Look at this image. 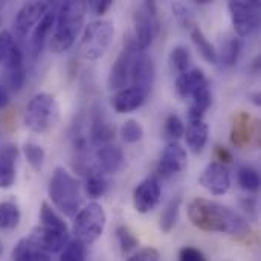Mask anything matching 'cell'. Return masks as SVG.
Returning <instances> with one entry per match:
<instances>
[{
  "label": "cell",
  "mask_w": 261,
  "mask_h": 261,
  "mask_svg": "<svg viewBox=\"0 0 261 261\" xmlns=\"http://www.w3.org/2000/svg\"><path fill=\"white\" fill-rule=\"evenodd\" d=\"M115 35V26L110 20H95L89 23L83 32L78 44V54L81 58L93 61L101 58L112 44Z\"/></svg>",
  "instance_id": "5b68a950"
},
{
  "label": "cell",
  "mask_w": 261,
  "mask_h": 261,
  "mask_svg": "<svg viewBox=\"0 0 261 261\" xmlns=\"http://www.w3.org/2000/svg\"><path fill=\"white\" fill-rule=\"evenodd\" d=\"M0 66H3L6 72L23 67V52L9 31L0 32Z\"/></svg>",
  "instance_id": "9a60e30c"
},
{
  "label": "cell",
  "mask_w": 261,
  "mask_h": 261,
  "mask_svg": "<svg viewBox=\"0 0 261 261\" xmlns=\"http://www.w3.org/2000/svg\"><path fill=\"white\" fill-rule=\"evenodd\" d=\"M121 136L127 144H136L144 138V127L136 119H128L121 127Z\"/></svg>",
  "instance_id": "8d00e7d4"
},
{
  "label": "cell",
  "mask_w": 261,
  "mask_h": 261,
  "mask_svg": "<svg viewBox=\"0 0 261 261\" xmlns=\"http://www.w3.org/2000/svg\"><path fill=\"white\" fill-rule=\"evenodd\" d=\"M21 219L20 208L15 202L8 200L0 203V229H14Z\"/></svg>",
  "instance_id": "f546056e"
},
{
  "label": "cell",
  "mask_w": 261,
  "mask_h": 261,
  "mask_svg": "<svg viewBox=\"0 0 261 261\" xmlns=\"http://www.w3.org/2000/svg\"><path fill=\"white\" fill-rule=\"evenodd\" d=\"M242 47L243 43L240 38H229L225 41V44L222 46V52L219 54V61L222 63V66L225 67H232L236 66V63L239 61V57L242 54Z\"/></svg>",
  "instance_id": "4dcf8cb0"
},
{
  "label": "cell",
  "mask_w": 261,
  "mask_h": 261,
  "mask_svg": "<svg viewBox=\"0 0 261 261\" xmlns=\"http://www.w3.org/2000/svg\"><path fill=\"white\" fill-rule=\"evenodd\" d=\"M214 153H216V158H217V161H220L219 164H222V165H225V164H231L232 162V153L226 148V147H223V145H216V148H214Z\"/></svg>",
  "instance_id": "ee69618b"
},
{
  "label": "cell",
  "mask_w": 261,
  "mask_h": 261,
  "mask_svg": "<svg viewBox=\"0 0 261 261\" xmlns=\"http://www.w3.org/2000/svg\"><path fill=\"white\" fill-rule=\"evenodd\" d=\"M180 205H182V199L180 197H176L173 199L164 210V213L161 214V219H159V229L164 232V234H170L177 220H179V216H180Z\"/></svg>",
  "instance_id": "83f0119b"
},
{
  "label": "cell",
  "mask_w": 261,
  "mask_h": 261,
  "mask_svg": "<svg viewBox=\"0 0 261 261\" xmlns=\"http://www.w3.org/2000/svg\"><path fill=\"white\" fill-rule=\"evenodd\" d=\"M106 223L107 216L104 208L99 203L93 202L89 203L86 208L80 210V213L76 214L73 223V234L81 243L92 245L102 236Z\"/></svg>",
  "instance_id": "8992f818"
},
{
  "label": "cell",
  "mask_w": 261,
  "mask_h": 261,
  "mask_svg": "<svg viewBox=\"0 0 261 261\" xmlns=\"http://www.w3.org/2000/svg\"><path fill=\"white\" fill-rule=\"evenodd\" d=\"M154 76H156V69L153 60L145 52L136 54L130 69L132 87H138L150 95V90L154 83Z\"/></svg>",
  "instance_id": "5bb4252c"
},
{
  "label": "cell",
  "mask_w": 261,
  "mask_h": 261,
  "mask_svg": "<svg viewBox=\"0 0 261 261\" xmlns=\"http://www.w3.org/2000/svg\"><path fill=\"white\" fill-rule=\"evenodd\" d=\"M251 98H252V102L255 104V106H260V93L258 92H255V93H251Z\"/></svg>",
  "instance_id": "7dc6e473"
},
{
  "label": "cell",
  "mask_w": 261,
  "mask_h": 261,
  "mask_svg": "<svg viewBox=\"0 0 261 261\" xmlns=\"http://www.w3.org/2000/svg\"><path fill=\"white\" fill-rule=\"evenodd\" d=\"M2 252H3V246H2V243H0V255H2Z\"/></svg>",
  "instance_id": "c3c4849f"
},
{
  "label": "cell",
  "mask_w": 261,
  "mask_h": 261,
  "mask_svg": "<svg viewBox=\"0 0 261 261\" xmlns=\"http://www.w3.org/2000/svg\"><path fill=\"white\" fill-rule=\"evenodd\" d=\"M208 80L200 69H191L180 73L176 80V92L180 98H191Z\"/></svg>",
  "instance_id": "7402d4cb"
},
{
  "label": "cell",
  "mask_w": 261,
  "mask_h": 261,
  "mask_svg": "<svg viewBox=\"0 0 261 261\" xmlns=\"http://www.w3.org/2000/svg\"><path fill=\"white\" fill-rule=\"evenodd\" d=\"M60 118V106L57 99L49 93L34 95L24 110L23 124L32 133H46L49 132Z\"/></svg>",
  "instance_id": "277c9868"
},
{
  "label": "cell",
  "mask_w": 261,
  "mask_h": 261,
  "mask_svg": "<svg viewBox=\"0 0 261 261\" xmlns=\"http://www.w3.org/2000/svg\"><path fill=\"white\" fill-rule=\"evenodd\" d=\"M161 200V184L154 176L144 179L133 191V206L138 213L147 214L156 208Z\"/></svg>",
  "instance_id": "7c38bea8"
},
{
  "label": "cell",
  "mask_w": 261,
  "mask_h": 261,
  "mask_svg": "<svg viewBox=\"0 0 261 261\" xmlns=\"http://www.w3.org/2000/svg\"><path fill=\"white\" fill-rule=\"evenodd\" d=\"M115 125L109 121L104 110L99 107L93 109L90 119V141L96 147L109 145L115 139Z\"/></svg>",
  "instance_id": "2e32d148"
},
{
  "label": "cell",
  "mask_w": 261,
  "mask_h": 261,
  "mask_svg": "<svg viewBox=\"0 0 261 261\" xmlns=\"http://www.w3.org/2000/svg\"><path fill=\"white\" fill-rule=\"evenodd\" d=\"M164 132H165V138L170 139V142H177V139H180L184 136V133H185L184 121L174 113L168 115L167 119H165Z\"/></svg>",
  "instance_id": "74e56055"
},
{
  "label": "cell",
  "mask_w": 261,
  "mask_h": 261,
  "mask_svg": "<svg viewBox=\"0 0 261 261\" xmlns=\"http://www.w3.org/2000/svg\"><path fill=\"white\" fill-rule=\"evenodd\" d=\"M0 26H2V15H0Z\"/></svg>",
  "instance_id": "681fc988"
},
{
  "label": "cell",
  "mask_w": 261,
  "mask_h": 261,
  "mask_svg": "<svg viewBox=\"0 0 261 261\" xmlns=\"http://www.w3.org/2000/svg\"><path fill=\"white\" fill-rule=\"evenodd\" d=\"M190 34H191V40H193L196 49L203 57V60L208 61V63H211V64H216L219 61V52H217L216 46L206 38V35L203 34V31L196 24L190 31Z\"/></svg>",
  "instance_id": "4316f807"
},
{
  "label": "cell",
  "mask_w": 261,
  "mask_h": 261,
  "mask_svg": "<svg viewBox=\"0 0 261 261\" xmlns=\"http://www.w3.org/2000/svg\"><path fill=\"white\" fill-rule=\"evenodd\" d=\"M136 54H138V49H136L135 40L128 38L110 69L109 80H107V86L110 90L119 92L125 89L127 83L130 81V69H132V63Z\"/></svg>",
  "instance_id": "9c48e42d"
},
{
  "label": "cell",
  "mask_w": 261,
  "mask_h": 261,
  "mask_svg": "<svg viewBox=\"0 0 261 261\" xmlns=\"http://www.w3.org/2000/svg\"><path fill=\"white\" fill-rule=\"evenodd\" d=\"M228 9L239 37H248L260 26V2L232 0L228 3Z\"/></svg>",
  "instance_id": "ba28073f"
},
{
  "label": "cell",
  "mask_w": 261,
  "mask_h": 261,
  "mask_svg": "<svg viewBox=\"0 0 261 261\" xmlns=\"http://www.w3.org/2000/svg\"><path fill=\"white\" fill-rule=\"evenodd\" d=\"M161 255L154 248H145L138 251L132 258H128V261H159Z\"/></svg>",
  "instance_id": "b9f144b4"
},
{
  "label": "cell",
  "mask_w": 261,
  "mask_h": 261,
  "mask_svg": "<svg viewBox=\"0 0 261 261\" xmlns=\"http://www.w3.org/2000/svg\"><path fill=\"white\" fill-rule=\"evenodd\" d=\"M31 239L37 242L49 254H55V252H61L63 248L69 243V232H60V231H52L38 226L32 231Z\"/></svg>",
  "instance_id": "ffe728a7"
},
{
  "label": "cell",
  "mask_w": 261,
  "mask_h": 261,
  "mask_svg": "<svg viewBox=\"0 0 261 261\" xmlns=\"http://www.w3.org/2000/svg\"><path fill=\"white\" fill-rule=\"evenodd\" d=\"M159 32L158 6L154 2H142L135 12V44L138 52H145Z\"/></svg>",
  "instance_id": "52a82bcc"
},
{
  "label": "cell",
  "mask_w": 261,
  "mask_h": 261,
  "mask_svg": "<svg viewBox=\"0 0 261 261\" xmlns=\"http://www.w3.org/2000/svg\"><path fill=\"white\" fill-rule=\"evenodd\" d=\"M237 180H239V185L242 187V190H245V191L257 193L260 190V174L252 167H248V165L242 167L239 170Z\"/></svg>",
  "instance_id": "836d02e7"
},
{
  "label": "cell",
  "mask_w": 261,
  "mask_h": 261,
  "mask_svg": "<svg viewBox=\"0 0 261 261\" xmlns=\"http://www.w3.org/2000/svg\"><path fill=\"white\" fill-rule=\"evenodd\" d=\"M191 63H193L191 52H190V49L187 46L177 44V46H174L171 49V52H170V64H171L173 70L179 72V75L190 70Z\"/></svg>",
  "instance_id": "1f68e13d"
},
{
  "label": "cell",
  "mask_w": 261,
  "mask_h": 261,
  "mask_svg": "<svg viewBox=\"0 0 261 261\" xmlns=\"http://www.w3.org/2000/svg\"><path fill=\"white\" fill-rule=\"evenodd\" d=\"M50 9V3L47 2H28L24 3L15 18H14V29L17 37L23 38L26 37L34 28L38 24V21L43 18V15Z\"/></svg>",
  "instance_id": "30bf717a"
},
{
  "label": "cell",
  "mask_w": 261,
  "mask_h": 261,
  "mask_svg": "<svg viewBox=\"0 0 261 261\" xmlns=\"http://www.w3.org/2000/svg\"><path fill=\"white\" fill-rule=\"evenodd\" d=\"M9 101H11V92L5 84L0 83V110H3L9 104Z\"/></svg>",
  "instance_id": "bcb514c9"
},
{
  "label": "cell",
  "mask_w": 261,
  "mask_h": 261,
  "mask_svg": "<svg viewBox=\"0 0 261 261\" xmlns=\"http://www.w3.org/2000/svg\"><path fill=\"white\" fill-rule=\"evenodd\" d=\"M26 81V72L24 67L17 69V70H9L6 72V87L9 92H18Z\"/></svg>",
  "instance_id": "ab89813d"
},
{
  "label": "cell",
  "mask_w": 261,
  "mask_h": 261,
  "mask_svg": "<svg viewBox=\"0 0 261 261\" xmlns=\"http://www.w3.org/2000/svg\"><path fill=\"white\" fill-rule=\"evenodd\" d=\"M23 154L34 171H40L46 161V151L41 145L35 142H26L23 145Z\"/></svg>",
  "instance_id": "d6a6232c"
},
{
  "label": "cell",
  "mask_w": 261,
  "mask_h": 261,
  "mask_svg": "<svg viewBox=\"0 0 261 261\" xmlns=\"http://www.w3.org/2000/svg\"><path fill=\"white\" fill-rule=\"evenodd\" d=\"M87 3L81 0H69L60 5L55 17V31L50 37V50L63 54L69 50L83 29Z\"/></svg>",
  "instance_id": "7a4b0ae2"
},
{
  "label": "cell",
  "mask_w": 261,
  "mask_h": 261,
  "mask_svg": "<svg viewBox=\"0 0 261 261\" xmlns=\"http://www.w3.org/2000/svg\"><path fill=\"white\" fill-rule=\"evenodd\" d=\"M187 139V145L191 148L193 153H202L208 142L210 136V127L205 121H191L184 133Z\"/></svg>",
  "instance_id": "d4e9b609"
},
{
  "label": "cell",
  "mask_w": 261,
  "mask_h": 261,
  "mask_svg": "<svg viewBox=\"0 0 261 261\" xmlns=\"http://www.w3.org/2000/svg\"><path fill=\"white\" fill-rule=\"evenodd\" d=\"M18 147L15 144H5L0 147V190H9L17 176Z\"/></svg>",
  "instance_id": "ac0fdd59"
},
{
  "label": "cell",
  "mask_w": 261,
  "mask_h": 261,
  "mask_svg": "<svg viewBox=\"0 0 261 261\" xmlns=\"http://www.w3.org/2000/svg\"><path fill=\"white\" fill-rule=\"evenodd\" d=\"M190 222L203 232H219L228 236H246L249 232L248 222L229 206L208 200L193 199L188 205Z\"/></svg>",
  "instance_id": "6da1fadb"
},
{
  "label": "cell",
  "mask_w": 261,
  "mask_h": 261,
  "mask_svg": "<svg viewBox=\"0 0 261 261\" xmlns=\"http://www.w3.org/2000/svg\"><path fill=\"white\" fill-rule=\"evenodd\" d=\"M95 156H96V168L104 174L121 173L127 165L122 150L110 144L99 147Z\"/></svg>",
  "instance_id": "e0dca14e"
},
{
  "label": "cell",
  "mask_w": 261,
  "mask_h": 261,
  "mask_svg": "<svg viewBox=\"0 0 261 261\" xmlns=\"http://www.w3.org/2000/svg\"><path fill=\"white\" fill-rule=\"evenodd\" d=\"M109 187H110V184H109L106 174L101 173L96 167L95 168H90L87 171L84 190H86V194L90 199H99V197H102L109 191Z\"/></svg>",
  "instance_id": "484cf974"
},
{
  "label": "cell",
  "mask_w": 261,
  "mask_h": 261,
  "mask_svg": "<svg viewBox=\"0 0 261 261\" xmlns=\"http://www.w3.org/2000/svg\"><path fill=\"white\" fill-rule=\"evenodd\" d=\"M87 249L80 240L69 242L60 252V261H86Z\"/></svg>",
  "instance_id": "d590c367"
},
{
  "label": "cell",
  "mask_w": 261,
  "mask_h": 261,
  "mask_svg": "<svg viewBox=\"0 0 261 261\" xmlns=\"http://www.w3.org/2000/svg\"><path fill=\"white\" fill-rule=\"evenodd\" d=\"M40 226H43L46 229H52V231L67 232L66 222L46 202H43L41 206H40Z\"/></svg>",
  "instance_id": "f1b7e54d"
},
{
  "label": "cell",
  "mask_w": 261,
  "mask_h": 261,
  "mask_svg": "<svg viewBox=\"0 0 261 261\" xmlns=\"http://www.w3.org/2000/svg\"><path fill=\"white\" fill-rule=\"evenodd\" d=\"M199 184L214 196H223L231 188V174L228 168L219 162H211L200 174Z\"/></svg>",
  "instance_id": "8fae6325"
},
{
  "label": "cell",
  "mask_w": 261,
  "mask_h": 261,
  "mask_svg": "<svg viewBox=\"0 0 261 261\" xmlns=\"http://www.w3.org/2000/svg\"><path fill=\"white\" fill-rule=\"evenodd\" d=\"M242 206H243V210H245L246 213H249V214H252V216L255 217V214H257V202H255V199H252V197H245V199L242 200Z\"/></svg>",
  "instance_id": "f6af8a7d"
},
{
  "label": "cell",
  "mask_w": 261,
  "mask_h": 261,
  "mask_svg": "<svg viewBox=\"0 0 261 261\" xmlns=\"http://www.w3.org/2000/svg\"><path fill=\"white\" fill-rule=\"evenodd\" d=\"M55 17H57V12L50 6V9L43 15V18L34 28L32 37H31V47H32L34 57L40 55V52L43 50V46L46 43V38L49 37V32H50L52 26L55 24Z\"/></svg>",
  "instance_id": "603a6c76"
},
{
  "label": "cell",
  "mask_w": 261,
  "mask_h": 261,
  "mask_svg": "<svg viewBox=\"0 0 261 261\" xmlns=\"http://www.w3.org/2000/svg\"><path fill=\"white\" fill-rule=\"evenodd\" d=\"M173 14H174V17H176V20L179 21V24L182 26V28H185V29H193L194 26H196V23H194V17H193V14H191V11H190V8L187 6V5H184V3H173Z\"/></svg>",
  "instance_id": "f35d334b"
},
{
  "label": "cell",
  "mask_w": 261,
  "mask_h": 261,
  "mask_svg": "<svg viewBox=\"0 0 261 261\" xmlns=\"http://www.w3.org/2000/svg\"><path fill=\"white\" fill-rule=\"evenodd\" d=\"M252 121L246 112H240L234 116L232 130H231V142L236 147H246L252 138Z\"/></svg>",
  "instance_id": "cb8c5ba5"
},
{
  "label": "cell",
  "mask_w": 261,
  "mask_h": 261,
  "mask_svg": "<svg viewBox=\"0 0 261 261\" xmlns=\"http://www.w3.org/2000/svg\"><path fill=\"white\" fill-rule=\"evenodd\" d=\"M179 261H208L205 254L194 248V246H185L179 251Z\"/></svg>",
  "instance_id": "60d3db41"
},
{
  "label": "cell",
  "mask_w": 261,
  "mask_h": 261,
  "mask_svg": "<svg viewBox=\"0 0 261 261\" xmlns=\"http://www.w3.org/2000/svg\"><path fill=\"white\" fill-rule=\"evenodd\" d=\"M49 197L55 208L67 217L80 213L83 202L80 182L63 167H57L49 182Z\"/></svg>",
  "instance_id": "3957f363"
},
{
  "label": "cell",
  "mask_w": 261,
  "mask_h": 261,
  "mask_svg": "<svg viewBox=\"0 0 261 261\" xmlns=\"http://www.w3.org/2000/svg\"><path fill=\"white\" fill-rule=\"evenodd\" d=\"M12 261H52L50 254L44 251L31 237L21 239L12 249Z\"/></svg>",
  "instance_id": "44dd1931"
},
{
  "label": "cell",
  "mask_w": 261,
  "mask_h": 261,
  "mask_svg": "<svg viewBox=\"0 0 261 261\" xmlns=\"http://www.w3.org/2000/svg\"><path fill=\"white\" fill-rule=\"evenodd\" d=\"M116 239H118V243H119V248L124 254H130L133 252L138 246H139V240L138 237L135 236V232L125 226V225H119L116 228Z\"/></svg>",
  "instance_id": "e575fe53"
},
{
  "label": "cell",
  "mask_w": 261,
  "mask_h": 261,
  "mask_svg": "<svg viewBox=\"0 0 261 261\" xmlns=\"http://www.w3.org/2000/svg\"><path fill=\"white\" fill-rule=\"evenodd\" d=\"M148 98V93L138 87H127L112 96V106L118 113H132L138 110Z\"/></svg>",
  "instance_id": "d6986e66"
},
{
  "label": "cell",
  "mask_w": 261,
  "mask_h": 261,
  "mask_svg": "<svg viewBox=\"0 0 261 261\" xmlns=\"http://www.w3.org/2000/svg\"><path fill=\"white\" fill-rule=\"evenodd\" d=\"M187 150L179 142H170L162 151V156L158 164V173L162 177L176 176L187 168Z\"/></svg>",
  "instance_id": "4fadbf2b"
},
{
  "label": "cell",
  "mask_w": 261,
  "mask_h": 261,
  "mask_svg": "<svg viewBox=\"0 0 261 261\" xmlns=\"http://www.w3.org/2000/svg\"><path fill=\"white\" fill-rule=\"evenodd\" d=\"M112 5H113L112 0H92L87 3V8H90L96 15H102L112 8Z\"/></svg>",
  "instance_id": "7bdbcfd3"
}]
</instances>
